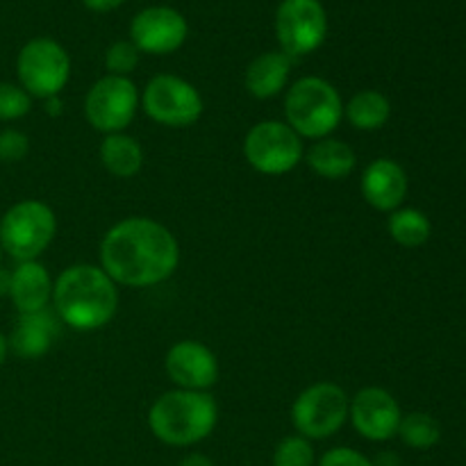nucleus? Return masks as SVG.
<instances>
[{"label": "nucleus", "instance_id": "obj_1", "mask_svg": "<svg viewBox=\"0 0 466 466\" xmlns=\"http://www.w3.org/2000/svg\"><path fill=\"white\" fill-rule=\"evenodd\" d=\"M98 267L116 285L146 289L167 282L180 267V244L164 223L127 217L105 232Z\"/></svg>", "mask_w": 466, "mask_h": 466}, {"label": "nucleus", "instance_id": "obj_2", "mask_svg": "<svg viewBox=\"0 0 466 466\" xmlns=\"http://www.w3.org/2000/svg\"><path fill=\"white\" fill-rule=\"evenodd\" d=\"M53 308L71 330H100L116 317L118 285L98 264H73L55 280Z\"/></svg>", "mask_w": 466, "mask_h": 466}, {"label": "nucleus", "instance_id": "obj_3", "mask_svg": "<svg viewBox=\"0 0 466 466\" xmlns=\"http://www.w3.org/2000/svg\"><path fill=\"white\" fill-rule=\"evenodd\" d=\"M218 423V405L209 391L171 390L159 396L148 410V428L153 437L173 449H189L214 432Z\"/></svg>", "mask_w": 466, "mask_h": 466}, {"label": "nucleus", "instance_id": "obj_4", "mask_svg": "<svg viewBox=\"0 0 466 466\" xmlns=\"http://www.w3.org/2000/svg\"><path fill=\"white\" fill-rule=\"evenodd\" d=\"M344 121V100L326 77H299L285 94V123L300 139L330 137Z\"/></svg>", "mask_w": 466, "mask_h": 466}, {"label": "nucleus", "instance_id": "obj_5", "mask_svg": "<svg viewBox=\"0 0 466 466\" xmlns=\"http://www.w3.org/2000/svg\"><path fill=\"white\" fill-rule=\"evenodd\" d=\"M57 235V217L44 200H18L0 218V248L16 262H32L46 253Z\"/></svg>", "mask_w": 466, "mask_h": 466}, {"label": "nucleus", "instance_id": "obj_6", "mask_svg": "<svg viewBox=\"0 0 466 466\" xmlns=\"http://www.w3.org/2000/svg\"><path fill=\"white\" fill-rule=\"evenodd\" d=\"M350 399L337 382H314L296 396L291 405V423L296 435L309 441L335 437L349 421Z\"/></svg>", "mask_w": 466, "mask_h": 466}, {"label": "nucleus", "instance_id": "obj_7", "mask_svg": "<svg viewBox=\"0 0 466 466\" xmlns=\"http://www.w3.org/2000/svg\"><path fill=\"white\" fill-rule=\"evenodd\" d=\"M16 77L32 98H55L71 80V57L59 41L35 36L18 50Z\"/></svg>", "mask_w": 466, "mask_h": 466}, {"label": "nucleus", "instance_id": "obj_8", "mask_svg": "<svg viewBox=\"0 0 466 466\" xmlns=\"http://www.w3.org/2000/svg\"><path fill=\"white\" fill-rule=\"evenodd\" d=\"M244 159L262 176H285L305 157V144L285 121H259L246 132Z\"/></svg>", "mask_w": 466, "mask_h": 466}, {"label": "nucleus", "instance_id": "obj_9", "mask_svg": "<svg viewBox=\"0 0 466 466\" xmlns=\"http://www.w3.org/2000/svg\"><path fill=\"white\" fill-rule=\"evenodd\" d=\"M150 121L164 127H189L203 116V96L189 80L159 73L146 82L139 100Z\"/></svg>", "mask_w": 466, "mask_h": 466}, {"label": "nucleus", "instance_id": "obj_10", "mask_svg": "<svg viewBox=\"0 0 466 466\" xmlns=\"http://www.w3.org/2000/svg\"><path fill=\"white\" fill-rule=\"evenodd\" d=\"M141 94L130 77L103 76L85 96V116L100 135L126 132L139 112Z\"/></svg>", "mask_w": 466, "mask_h": 466}, {"label": "nucleus", "instance_id": "obj_11", "mask_svg": "<svg viewBox=\"0 0 466 466\" xmlns=\"http://www.w3.org/2000/svg\"><path fill=\"white\" fill-rule=\"evenodd\" d=\"M276 36L287 57H305L328 36V12L321 0H280L276 9Z\"/></svg>", "mask_w": 466, "mask_h": 466}, {"label": "nucleus", "instance_id": "obj_12", "mask_svg": "<svg viewBox=\"0 0 466 466\" xmlns=\"http://www.w3.org/2000/svg\"><path fill=\"white\" fill-rule=\"evenodd\" d=\"M189 23L177 9L155 5L135 14L130 21V41L144 55H171L185 46Z\"/></svg>", "mask_w": 466, "mask_h": 466}, {"label": "nucleus", "instance_id": "obj_13", "mask_svg": "<svg viewBox=\"0 0 466 466\" xmlns=\"http://www.w3.org/2000/svg\"><path fill=\"white\" fill-rule=\"evenodd\" d=\"M400 405L394 396L382 387H364L350 399L349 421L355 432L367 441H390L399 435Z\"/></svg>", "mask_w": 466, "mask_h": 466}, {"label": "nucleus", "instance_id": "obj_14", "mask_svg": "<svg viewBox=\"0 0 466 466\" xmlns=\"http://www.w3.org/2000/svg\"><path fill=\"white\" fill-rule=\"evenodd\" d=\"M164 371L176 390L209 391L218 382V360L203 341L182 339L167 350Z\"/></svg>", "mask_w": 466, "mask_h": 466}, {"label": "nucleus", "instance_id": "obj_15", "mask_svg": "<svg viewBox=\"0 0 466 466\" xmlns=\"http://www.w3.org/2000/svg\"><path fill=\"white\" fill-rule=\"evenodd\" d=\"M410 182L408 173L396 159L378 157L367 164L360 177V191L362 198L378 212L391 214L403 205L408 196Z\"/></svg>", "mask_w": 466, "mask_h": 466}, {"label": "nucleus", "instance_id": "obj_16", "mask_svg": "<svg viewBox=\"0 0 466 466\" xmlns=\"http://www.w3.org/2000/svg\"><path fill=\"white\" fill-rule=\"evenodd\" d=\"M53 285L48 268L39 262H18V267L7 278V294L18 314L46 312L53 303Z\"/></svg>", "mask_w": 466, "mask_h": 466}, {"label": "nucleus", "instance_id": "obj_17", "mask_svg": "<svg viewBox=\"0 0 466 466\" xmlns=\"http://www.w3.org/2000/svg\"><path fill=\"white\" fill-rule=\"evenodd\" d=\"M289 76L291 57H287L282 50H268L248 64L244 73V86L253 98L268 100L287 89Z\"/></svg>", "mask_w": 466, "mask_h": 466}, {"label": "nucleus", "instance_id": "obj_18", "mask_svg": "<svg viewBox=\"0 0 466 466\" xmlns=\"http://www.w3.org/2000/svg\"><path fill=\"white\" fill-rule=\"evenodd\" d=\"M57 337V321L46 312L18 314L12 335L7 337L9 350L21 360L44 358Z\"/></svg>", "mask_w": 466, "mask_h": 466}, {"label": "nucleus", "instance_id": "obj_19", "mask_svg": "<svg viewBox=\"0 0 466 466\" xmlns=\"http://www.w3.org/2000/svg\"><path fill=\"white\" fill-rule=\"evenodd\" d=\"M303 159L309 171L323 180H344L358 167L355 150L346 141L332 139V137L312 141Z\"/></svg>", "mask_w": 466, "mask_h": 466}, {"label": "nucleus", "instance_id": "obj_20", "mask_svg": "<svg viewBox=\"0 0 466 466\" xmlns=\"http://www.w3.org/2000/svg\"><path fill=\"white\" fill-rule=\"evenodd\" d=\"M100 164L114 177H135L144 168V148L139 141L127 132H114L105 135L98 148Z\"/></svg>", "mask_w": 466, "mask_h": 466}, {"label": "nucleus", "instance_id": "obj_21", "mask_svg": "<svg viewBox=\"0 0 466 466\" xmlns=\"http://www.w3.org/2000/svg\"><path fill=\"white\" fill-rule=\"evenodd\" d=\"M391 116V103L382 91L362 89L344 103V118L360 132H376L387 126Z\"/></svg>", "mask_w": 466, "mask_h": 466}, {"label": "nucleus", "instance_id": "obj_22", "mask_svg": "<svg viewBox=\"0 0 466 466\" xmlns=\"http://www.w3.org/2000/svg\"><path fill=\"white\" fill-rule=\"evenodd\" d=\"M390 237L403 248H419L432 235L431 218L417 208H399L390 214L387 221Z\"/></svg>", "mask_w": 466, "mask_h": 466}, {"label": "nucleus", "instance_id": "obj_23", "mask_svg": "<svg viewBox=\"0 0 466 466\" xmlns=\"http://www.w3.org/2000/svg\"><path fill=\"white\" fill-rule=\"evenodd\" d=\"M400 441L405 446L414 451H428L432 446L440 444L441 440V426L435 417L426 412H410L403 414L399 426V435Z\"/></svg>", "mask_w": 466, "mask_h": 466}, {"label": "nucleus", "instance_id": "obj_24", "mask_svg": "<svg viewBox=\"0 0 466 466\" xmlns=\"http://www.w3.org/2000/svg\"><path fill=\"white\" fill-rule=\"evenodd\" d=\"M273 466H317L312 441L300 435H287L278 441L271 458Z\"/></svg>", "mask_w": 466, "mask_h": 466}, {"label": "nucleus", "instance_id": "obj_25", "mask_svg": "<svg viewBox=\"0 0 466 466\" xmlns=\"http://www.w3.org/2000/svg\"><path fill=\"white\" fill-rule=\"evenodd\" d=\"M141 53L130 39L127 41H114L112 46L105 53V68H107V76H118V77H130L135 73V68L139 66Z\"/></svg>", "mask_w": 466, "mask_h": 466}, {"label": "nucleus", "instance_id": "obj_26", "mask_svg": "<svg viewBox=\"0 0 466 466\" xmlns=\"http://www.w3.org/2000/svg\"><path fill=\"white\" fill-rule=\"evenodd\" d=\"M32 109V96L14 82H0V121H18Z\"/></svg>", "mask_w": 466, "mask_h": 466}, {"label": "nucleus", "instance_id": "obj_27", "mask_svg": "<svg viewBox=\"0 0 466 466\" xmlns=\"http://www.w3.org/2000/svg\"><path fill=\"white\" fill-rule=\"evenodd\" d=\"M27 153H30V139L25 132L14 130V127L0 130V162H21Z\"/></svg>", "mask_w": 466, "mask_h": 466}, {"label": "nucleus", "instance_id": "obj_28", "mask_svg": "<svg viewBox=\"0 0 466 466\" xmlns=\"http://www.w3.org/2000/svg\"><path fill=\"white\" fill-rule=\"evenodd\" d=\"M317 466H376L371 460L350 446H337L317 460Z\"/></svg>", "mask_w": 466, "mask_h": 466}, {"label": "nucleus", "instance_id": "obj_29", "mask_svg": "<svg viewBox=\"0 0 466 466\" xmlns=\"http://www.w3.org/2000/svg\"><path fill=\"white\" fill-rule=\"evenodd\" d=\"M123 3H126V0H82V5H85L86 9H91V12H98V14L114 12V9L121 7Z\"/></svg>", "mask_w": 466, "mask_h": 466}, {"label": "nucleus", "instance_id": "obj_30", "mask_svg": "<svg viewBox=\"0 0 466 466\" xmlns=\"http://www.w3.org/2000/svg\"><path fill=\"white\" fill-rule=\"evenodd\" d=\"M177 466H214V462L203 453H189L180 460Z\"/></svg>", "mask_w": 466, "mask_h": 466}, {"label": "nucleus", "instance_id": "obj_31", "mask_svg": "<svg viewBox=\"0 0 466 466\" xmlns=\"http://www.w3.org/2000/svg\"><path fill=\"white\" fill-rule=\"evenodd\" d=\"M62 100H59V96H55V98H48L46 100V112L48 114H53V116H57L59 112H62Z\"/></svg>", "mask_w": 466, "mask_h": 466}, {"label": "nucleus", "instance_id": "obj_32", "mask_svg": "<svg viewBox=\"0 0 466 466\" xmlns=\"http://www.w3.org/2000/svg\"><path fill=\"white\" fill-rule=\"evenodd\" d=\"M7 355H9L7 337H5L3 332H0V367H3V364H5V360H7Z\"/></svg>", "mask_w": 466, "mask_h": 466}, {"label": "nucleus", "instance_id": "obj_33", "mask_svg": "<svg viewBox=\"0 0 466 466\" xmlns=\"http://www.w3.org/2000/svg\"><path fill=\"white\" fill-rule=\"evenodd\" d=\"M0 276H3V248H0Z\"/></svg>", "mask_w": 466, "mask_h": 466}]
</instances>
